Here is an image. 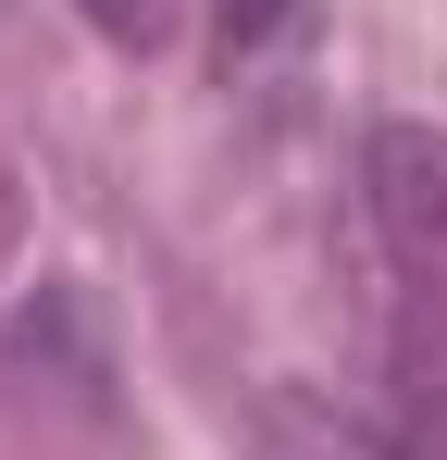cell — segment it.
<instances>
[{"mask_svg": "<svg viewBox=\"0 0 447 460\" xmlns=\"http://www.w3.org/2000/svg\"><path fill=\"white\" fill-rule=\"evenodd\" d=\"M361 225H372L385 287H398V361L447 374V125L385 112L361 137Z\"/></svg>", "mask_w": 447, "mask_h": 460, "instance_id": "6da1fadb", "label": "cell"}, {"mask_svg": "<svg viewBox=\"0 0 447 460\" xmlns=\"http://www.w3.org/2000/svg\"><path fill=\"white\" fill-rule=\"evenodd\" d=\"M286 25H298V0H212V63H224V75H236V63H261Z\"/></svg>", "mask_w": 447, "mask_h": 460, "instance_id": "7a4b0ae2", "label": "cell"}, {"mask_svg": "<svg viewBox=\"0 0 447 460\" xmlns=\"http://www.w3.org/2000/svg\"><path fill=\"white\" fill-rule=\"evenodd\" d=\"M74 13H87L112 50H162V38L187 25V0H74Z\"/></svg>", "mask_w": 447, "mask_h": 460, "instance_id": "3957f363", "label": "cell"}, {"mask_svg": "<svg viewBox=\"0 0 447 460\" xmlns=\"http://www.w3.org/2000/svg\"><path fill=\"white\" fill-rule=\"evenodd\" d=\"M13 249H25V162L0 150V274H13Z\"/></svg>", "mask_w": 447, "mask_h": 460, "instance_id": "277c9868", "label": "cell"}]
</instances>
